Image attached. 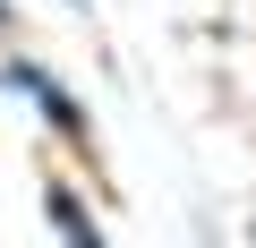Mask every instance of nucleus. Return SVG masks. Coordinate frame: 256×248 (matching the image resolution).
Returning <instances> with one entry per match:
<instances>
[{"mask_svg": "<svg viewBox=\"0 0 256 248\" xmlns=\"http://www.w3.org/2000/svg\"><path fill=\"white\" fill-rule=\"evenodd\" d=\"M52 222H60V231H68V239H94V222H86V214H77V197H68V188H52Z\"/></svg>", "mask_w": 256, "mask_h": 248, "instance_id": "obj_1", "label": "nucleus"}]
</instances>
